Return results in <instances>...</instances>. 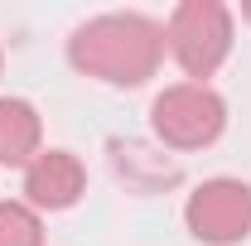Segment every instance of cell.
<instances>
[{
  "instance_id": "obj_1",
  "label": "cell",
  "mask_w": 251,
  "mask_h": 246,
  "mask_svg": "<svg viewBox=\"0 0 251 246\" xmlns=\"http://www.w3.org/2000/svg\"><path fill=\"white\" fill-rule=\"evenodd\" d=\"M68 63L106 87H145L164 63V25L140 10L92 15L68 34Z\"/></svg>"
},
{
  "instance_id": "obj_2",
  "label": "cell",
  "mask_w": 251,
  "mask_h": 246,
  "mask_svg": "<svg viewBox=\"0 0 251 246\" xmlns=\"http://www.w3.org/2000/svg\"><path fill=\"white\" fill-rule=\"evenodd\" d=\"M232 39H237V25L222 0H184V5H174V15L164 25V49L184 68L188 82H208L227 63Z\"/></svg>"
},
{
  "instance_id": "obj_3",
  "label": "cell",
  "mask_w": 251,
  "mask_h": 246,
  "mask_svg": "<svg viewBox=\"0 0 251 246\" xmlns=\"http://www.w3.org/2000/svg\"><path fill=\"white\" fill-rule=\"evenodd\" d=\"M150 130L169 150H208L227 130V101L208 82H174L155 97Z\"/></svg>"
},
{
  "instance_id": "obj_4",
  "label": "cell",
  "mask_w": 251,
  "mask_h": 246,
  "mask_svg": "<svg viewBox=\"0 0 251 246\" xmlns=\"http://www.w3.org/2000/svg\"><path fill=\"white\" fill-rule=\"evenodd\" d=\"M184 222L203 246H242L251 237V184L247 179H203L184 203Z\"/></svg>"
},
{
  "instance_id": "obj_5",
  "label": "cell",
  "mask_w": 251,
  "mask_h": 246,
  "mask_svg": "<svg viewBox=\"0 0 251 246\" xmlns=\"http://www.w3.org/2000/svg\"><path fill=\"white\" fill-rule=\"evenodd\" d=\"M87 193V169L73 150H39L25 169V203L34 213H63Z\"/></svg>"
},
{
  "instance_id": "obj_6",
  "label": "cell",
  "mask_w": 251,
  "mask_h": 246,
  "mask_svg": "<svg viewBox=\"0 0 251 246\" xmlns=\"http://www.w3.org/2000/svg\"><path fill=\"white\" fill-rule=\"evenodd\" d=\"M44 150V121L25 97H0V164L29 169L34 154Z\"/></svg>"
},
{
  "instance_id": "obj_7",
  "label": "cell",
  "mask_w": 251,
  "mask_h": 246,
  "mask_svg": "<svg viewBox=\"0 0 251 246\" xmlns=\"http://www.w3.org/2000/svg\"><path fill=\"white\" fill-rule=\"evenodd\" d=\"M0 246H44V217L25 198H0Z\"/></svg>"
},
{
  "instance_id": "obj_8",
  "label": "cell",
  "mask_w": 251,
  "mask_h": 246,
  "mask_svg": "<svg viewBox=\"0 0 251 246\" xmlns=\"http://www.w3.org/2000/svg\"><path fill=\"white\" fill-rule=\"evenodd\" d=\"M242 20H251V0H242Z\"/></svg>"
},
{
  "instance_id": "obj_9",
  "label": "cell",
  "mask_w": 251,
  "mask_h": 246,
  "mask_svg": "<svg viewBox=\"0 0 251 246\" xmlns=\"http://www.w3.org/2000/svg\"><path fill=\"white\" fill-rule=\"evenodd\" d=\"M0 68H5V53H0Z\"/></svg>"
}]
</instances>
